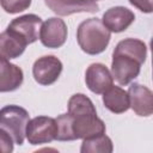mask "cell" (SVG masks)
I'll return each mask as SVG.
<instances>
[{
    "mask_svg": "<svg viewBox=\"0 0 153 153\" xmlns=\"http://www.w3.org/2000/svg\"><path fill=\"white\" fill-rule=\"evenodd\" d=\"M129 108L139 116H151L153 112V93L152 91L140 84H133L128 90Z\"/></svg>",
    "mask_w": 153,
    "mask_h": 153,
    "instance_id": "cell-8",
    "label": "cell"
},
{
    "mask_svg": "<svg viewBox=\"0 0 153 153\" xmlns=\"http://www.w3.org/2000/svg\"><path fill=\"white\" fill-rule=\"evenodd\" d=\"M72 129L75 139H90L105 134V124L97 114L73 116Z\"/></svg>",
    "mask_w": 153,
    "mask_h": 153,
    "instance_id": "cell-7",
    "label": "cell"
},
{
    "mask_svg": "<svg viewBox=\"0 0 153 153\" xmlns=\"http://www.w3.org/2000/svg\"><path fill=\"white\" fill-rule=\"evenodd\" d=\"M68 114L72 116L86 115V114H97L96 108L90 98L82 93H76L72 96L68 100Z\"/></svg>",
    "mask_w": 153,
    "mask_h": 153,
    "instance_id": "cell-17",
    "label": "cell"
},
{
    "mask_svg": "<svg viewBox=\"0 0 153 153\" xmlns=\"http://www.w3.org/2000/svg\"><path fill=\"white\" fill-rule=\"evenodd\" d=\"M129 2L146 13H151L153 10V0H129Z\"/></svg>",
    "mask_w": 153,
    "mask_h": 153,
    "instance_id": "cell-21",
    "label": "cell"
},
{
    "mask_svg": "<svg viewBox=\"0 0 153 153\" xmlns=\"http://www.w3.org/2000/svg\"><path fill=\"white\" fill-rule=\"evenodd\" d=\"M44 2L59 16H69L76 12H97L99 8L92 0H44Z\"/></svg>",
    "mask_w": 153,
    "mask_h": 153,
    "instance_id": "cell-11",
    "label": "cell"
},
{
    "mask_svg": "<svg viewBox=\"0 0 153 153\" xmlns=\"http://www.w3.org/2000/svg\"><path fill=\"white\" fill-rule=\"evenodd\" d=\"M92 1H94V0H92Z\"/></svg>",
    "mask_w": 153,
    "mask_h": 153,
    "instance_id": "cell-22",
    "label": "cell"
},
{
    "mask_svg": "<svg viewBox=\"0 0 153 153\" xmlns=\"http://www.w3.org/2000/svg\"><path fill=\"white\" fill-rule=\"evenodd\" d=\"M31 4V0H0L1 7L7 13H19L26 10Z\"/></svg>",
    "mask_w": 153,
    "mask_h": 153,
    "instance_id": "cell-19",
    "label": "cell"
},
{
    "mask_svg": "<svg viewBox=\"0 0 153 153\" xmlns=\"http://www.w3.org/2000/svg\"><path fill=\"white\" fill-rule=\"evenodd\" d=\"M62 72L61 61L54 55H47L37 59L32 67L35 80L41 85H51Z\"/></svg>",
    "mask_w": 153,
    "mask_h": 153,
    "instance_id": "cell-5",
    "label": "cell"
},
{
    "mask_svg": "<svg viewBox=\"0 0 153 153\" xmlns=\"http://www.w3.org/2000/svg\"><path fill=\"white\" fill-rule=\"evenodd\" d=\"M13 139L11 135L0 128V153H10L13 151Z\"/></svg>",
    "mask_w": 153,
    "mask_h": 153,
    "instance_id": "cell-20",
    "label": "cell"
},
{
    "mask_svg": "<svg viewBox=\"0 0 153 153\" xmlns=\"http://www.w3.org/2000/svg\"><path fill=\"white\" fill-rule=\"evenodd\" d=\"M80 151L82 153H110L112 152V142L105 134H102L90 139H84Z\"/></svg>",
    "mask_w": 153,
    "mask_h": 153,
    "instance_id": "cell-16",
    "label": "cell"
},
{
    "mask_svg": "<svg viewBox=\"0 0 153 153\" xmlns=\"http://www.w3.org/2000/svg\"><path fill=\"white\" fill-rule=\"evenodd\" d=\"M67 38V25L60 18H49L42 23L39 29V39L48 48L61 47Z\"/></svg>",
    "mask_w": 153,
    "mask_h": 153,
    "instance_id": "cell-6",
    "label": "cell"
},
{
    "mask_svg": "<svg viewBox=\"0 0 153 153\" xmlns=\"http://www.w3.org/2000/svg\"><path fill=\"white\" fill-rule=\"evenodd\" d=\"M147 55L146 44L136 38H126L116 45L112 54L111 75L120 85H128L139 73Z\"/></svg>",
    "mask_w": 153,
    "mask_h": 153,
    "instance_id": "cell-1",
    "label": "cell"
},
{
    "mask_svg": "<svg viewBox=\"0 0 153 153\" xmlns=\"http://www.w3.org/2000/svg\"><path fill=\"white\" fill-rule=\"evenodd\" d=\"M87 87L94 93H104L112 86L114 79L110 71L102 63H92L85 74Z\"/></svg>",
    "mask_w": 153,
    "mask_h": 153,
    "instance_id": "cell-10",
    "label": "cell"
},
{
    "mask_svg": "<svg viewBox=\"0 0 153 153\" xmlns=\"http://www.w3.org/2000/svg\"><path fill=\"white\" fill-rule=\"evenodd\" d=\"M103 103L111 112L122 114L129 109L128 93L118 86H111L103 93Z\"/></svg>",
    "mask_w": 153,
    "mask_h": 153,
    "instance_id": "cell-15",
    "label": "cell"
},
{
    "mask_svg": "<svg viewBox=\"0 0 153 153\" xmlns=\"http://www.w3.org/2000/svg\"><path fill=\"white\" fill-rule=\"evenodd\" d=\"M23 82V71L0 56V92L17 90Z\"/></svg>",
    "mask_w": 153,
    "mask_h": 153,
    "instance_id": "cell-13",
    "label": "cell"
},
{
    "mask_svg": "<svg viewBox=\"0 0 153 153\" xmlns=\"http://www.w3.org/2000/svg\"><path fill=\"white\" fill-rule=\"evenodd\" d=\"M55 121H56V126H57L56 140H60V141L75 140L74 134H73V129H72L73 116L71 114L60 115Z\"/></svg>",
    "mask_w": 153,
    "mask_h": 153,
    "instance_id": "cell-18",
    "label": "cell"
},
{
    "mask_svg": "<svg viewBox=\"0 0 153 153\" xmlns=\"http://www.w3.org/2000/svg\"><path fill=\"white\" fill-rule=\"evenodd\" d=\"M135 19V14L127 7L116 6L109 8L103 14V24L111 32L124 31Z\"/></svg>",
    "mask_w": 153,
    "mask_h": 153,
    "instance_id": "cell-12",
    "label": "cell"
},
{
    "mask_svg": "<svg viewBox=\"0 0 153 153\" xmlns=\"http://www.w3.org/2000/svg\"><path fill=\"white\" fill-rule=\"evenodd\" d=\"M42 25V19L36 14H25L19 18H14L7 29L14 31L23 37L27 44L33 43L38 38V32Z\"/></svg>",
    "mask_w": 153,
    "mask_h": 153,
    "instance_id": "cell-9",
    "label": "cell"
},
{
    "mask_svg": "<svg viewBox=\"0 0 153 153\" xmlns=\"http://www.w3.org/2000/svg\"><path fill=\"white\" fill-rule=\"evenodd\" d=\"M29 121V112L22 106L7 105L0 109V128L7 131L18 145L24 142Z\"/></svg>",
    "mask_w": 153,
    "mask_h": 153,
    "instance_id": "cell-3",
    "label": "cell"
},
{
    "mask_svg": "<svg viewBox=\"0 0 153 153\" xmlns=\"http://www.w3.org/2000/svg\"><path fill=\"white\" fill-rule=\"evenodd\" d=\"M56 121L48 116H38L29 121L25 136L31 145L48 143L56 139Z\"/></svg>",
    "mask_w": 153,
    "mask_h": 153,
    "instance_id": "cell-4",
    "label": "cell"
},
{
    "mask_svg": "<svg viewBox=\"0 0 153 153\" xmlns=\"http://www.w3.org/2000/svg\"><path fill=\"white\" fill-rule=\"evenodd\" d=\"M27 43L14 31L6 29L0 33V56L7 60L18 57L25 50Z\"/></svg>",
    "mask_w": 153,
    "mask_h": 153,
    "instance_id": "cell-14",
    "label": "cell"
},
{
    "mask_svg": "<svg viewBox=\"0 0 153 153\" xmlns=\"http://www.w3.org/2000/svg\"><path fill=\"white\" fill-rule=\"evenodd\" d=\"M110 31L98 18H88L80 23L76 31V39L86 54L96 55L105 50L110 41Z\"/></svg>",
    "mask_w": 153,
    "mask_h": 153,
    "instance_id": "cell-2",
    "label": "cell"
}]
</instances>
